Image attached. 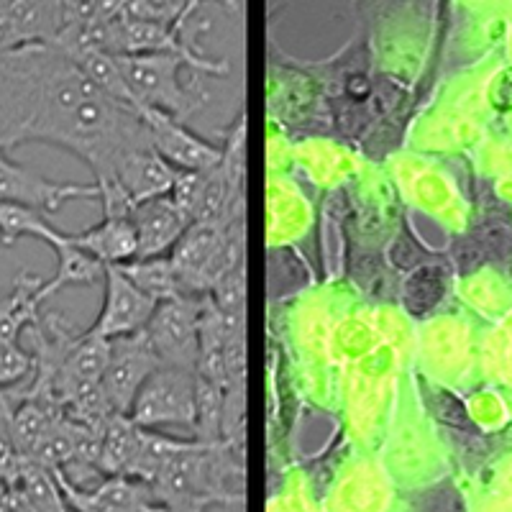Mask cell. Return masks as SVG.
<instances>
[{
    "label": "cell",
    "mask_w": 512,
    "mask_h": 512,
    "mask_svg": "<svg viewBox=\"0 0 512 512\" xmlns=\"http://www.w3.org/2000/svg\"><path fill=\"white\" fill-rule=\"evenodd\" d=\"M26 141L62 146L108 180L116 164L152 146L139 108L100 93L54 44L0 54V149Z\"/></svg>",
    "instance_id": "1"
},
{
    "label": "cell",
    "mask_w": 512,
    "mask_h": 512,
    "mask_svg": "<svg viewBox=\"0 0 512 512\" xmlns=\"http://www.w3.org/2000/svg\"><path fill=\"white\" fill-rule=\"evenodd\" d=\"M244 466L233 443L187 441L164 464L152 487L164 512H205L210 505H233L241 500Z\"/></svg>",
    "instance_id": "2"
},
{
    "label": "cell",
    "mask_w": 512,
    "mask_h": 512,
    "mask_svg": "<svg viewBox=\"0 0 512 512\" xmlns=\"http://www.w3.org/2000/svg\"><path fill=\"white\" fill-rule=\"evenodd\" d=\"M169 259L185 297L210 295L223 277L244 267V221L231 226L192 223L169 251Z\"/></svg>",
    "instance_id": "3"
},
{
    "label": "cell",
    "mask_w": 512,
    "mask_h": 512,
    "mask_svg": "<svg viewBox=\"0 0 512 512\" xmlns=\"http://www.w3.org/2000/svg\"><path fill=\"white\" fill-rule=\"evenodd\" d=\"M128 90L139 108L159 111L185 123L198 113V93L192 72L180 52L116 57Z\"/></svg>",
    "instance_id": "4"
},
{
    "label": "cell",
    "mask_w": 512,
    "mask_h": 512,
    "mask_svg": "<svg viewBox=\"0 0 512 512\" xmlns=\"http://www.w3.org/2000/svg\"><path fill=\"white\" fill-rule=\"evenodd\" d=\"M205 297H175L157 305L144 333L162 367H177L187 372L198 369L200 308Z\"/></svg>",
    "instance_id": "5"
},
{
    "label": "cell",
    "mask_w": 512,
    "mask_h": 512,
    "mask_svg": "<svg viewBox=\"0 0 512 512\" xmlns=\"http://www.w3.org/2000/svg\"><path fill=\"white\" fill-rule=\"evenodd\" d=\"M195 395H198L195 372L159 367L139 390L128 418L144 431H159L164 425H192Z\"/></svg>",
    "instance_id": "6"
},
{
    "label": "cell",
    "mask_w": 512,
    "mask_h": 512,
    "mask_svg": "<svg viewBox=\"0 0 512 512\" xmlns=\"http://www.w3.org/2000/svg\"><path fill=\"white\" fill-rule=\"evenodd\" d=\"M162 367L154 354L152 344L146 333H134V336H121L111 341V356L108 367L100 377L105 397L111 402L113 413L128 415L134 408V400L144 382Z\"/></svg>",
    "instance_id": "7"
},
{
    "label": "cell",
    "mask_w": 512,
    "mask_h": 512,
    "mask_svg": "<svg viewBox=\"0 0 512 512\" xmlns=\"http://www.w3.org/2000/svg\"><path fill=\"white\" fill-rule=\"evenodd\" d=\"M70 200H98L100 203L98 182L72 185V182L47 180L16 164L8 157V152L0 149V203L24 205V208L39 210L44 216H52Z\"/></svg>",
    "instance_id": "8"
},
{
    "label": "cell",
    "mask_w": 512,
    "mask_h": 512,
    "mask_svg": "<svg viewBox=\"0 0 512 512\" xmlns=\"http://www.w3.org/2000/svg\"><path fill=\"white\" fill-rule=\"evenodd\" d=\"M141 118H144V126L149 131L154 152L175 172L203 175V172H210L221 164L223 144H210L203 136L195 134L190 126L159 111L141 108Z\"/></svg>",
    "instance_id": "9"
},
{
    "label": "cell",
    "mask_w": 512,
    "mask_h": 512,
    "mask_svg": "<svg viewBox=\"0 0 512 512\" xmlns=\"http://www.w3.org/2000/svg\"><path fill=\"white\" fill-rule=\"evenodd\" d=\"M103 285V310H100L98 320L88 331L98 333V336L108 338V341L144 331L149 326V320H152L154 310H157V303L149 300L141 290H136L118 267H105Z\"/></svg>",
    "instance_id": "10"
},
{
    "label": "cell",
    "mask_w": 512,
    "mask_h": 512,
    "mask_svg": "<svg viewBox=\"0 0 512 512\" xmlns=\"http://www.w3.org/2000/svg\"><path fill=\"white\" fill-rule=\"evenodd\" d=\"M131 223H134L136 239H139V256L136 259L167 256V251L175 249L182 233L192 226L169 195L136 205Z\"/></svg>",
    "instance_id": "11"
},
{
    "label": "cell",
    "mask_w": 512,
    "mask_h": 512,
    "mask_svg": "<svg viewBox=\"0 0 512 512\" xmlns=\"http://www.w3.org/2000/svg\"><path fill=\"white\" fill-rule=\"evenodd\" d=\"M175 177V169L154 152V146H146V149H136V152L126 154L116 164L108 180H116L126 190L128 198L141 205L146 200L169 195V190L175 185Z\"/></svg>",
    "instance_id": "12"
},
{
    "label": "cell",
    "mask_w": 512,
    "mask_h": 512,
    "mask_svg": "<svg viewBox=\"0 0 512 512\" xmlns=\"http://www.w3.org/2000/svg\"><path fill=\"white\" fill-rule=\"evenodd\" d=\"M72 244L93 254L105 267L134 262L139 256V239H136L131 218H103L98 226L82 233H70Z\"/></svg>",
    "instance_id": "13"
},
{
    "label": "cell",
    "mask_w": 512,
    "mask_h": 512,
    "mask_svg": "<svg viewBox=\"0 0 512 512\" xmlns=\"http://www.w3.org/2000/svg\"><path fill=\"white\" fill-rule=\"evenodd\" d=\"M57 254V274L52 280L44 282L41 290L36 292L39 303H44L47 297L57 295L64 287H75V285H100L105 282V264L98 262L93 254H88L85 249L72 244L70 233H62L57 241L49 244Z\"/></svg>",
    "instance_id": "14"
},
{
    "label": "cell",
    "mask_w": 512,
    "mask_h": 512,
    "mask_svg": "<svg viewBox=\"0 0 512 512\" xmlns=\"http://www.w3.org/2000/svg\"><path fill=\"white\" fill-rule=\"evenodd\" d=\"M139 438L141 428L134 420L128 415L113 413L100 431L95 469L103 477H121V474L131 472L136 454H139Z\"/></svg>",
    "instance_id": "15"
},
{
    "label": "cell",
    "mask_w": 512,
    "mask_h": 512,
    "mask_svg": "<svg viewBox=\"0 0 512 512\" xmlns=\"http://www.w3.org/2000/svg\"><path fill=\"white\" fill-rule=\"evenodd\" d=\"M11 11L24 47L54 44L64 29V6L57 0H11Z\"/></svg>",
    "instance_id": "16"
},
{
    "label": "cell",
    "mask_w": 512,
    "mask_h": 512,
    "mask_svg": "<svg viewBox=\"0 0 512 512\" xmlns=\"http://www.w3.org/2000/svg\"><path fill=\"white\" fill-rule=\"evenodd\" d=\"M62 410L57 405L39 397H21L13 405L11 413V438L16 443L18 454L29 459L39 441L52 431V425L62 418Z\"/></svg>",
    "instance_id": "17"
},
{
    "label": "cell",
    "mask_w": 512,
    "mask_h": 512,
    "mask_svg": "<svg viewBox=\"0 0 512 512\" xmlns=\"http://www.w3.org/2000/svg\"><path fill=\"white\" fill-rule=\"evenodd\" d=\"M157 52H180L175 31L169 29V26H159L152 24V21H139V18L126 16V8H123V16L118 18L116 24L113 57H134V54Z\"/></svg>",
    "instance_id": "18"
},
{
    "label": "cell",
    "mask_w": 512,
    "mask_h": 512,
    "mask_svg": "<svg viewBox=\"0 0 512 512\" xmlns=\"http://www.w3.org/2000/svg\"><path fill=\"white\" fill-rule=\"evenodd\" d=\"M118 269L126 274V280L131 282L136 290L144 292V295L149 297V300H154L157 305L167 303V300H175V297H185L169 254L152 256V259H134V262L118 264Z\"/></svg>",
    "instance_id": "19"
},
{
    "label": "cell",
    "mask_w": 512,
    "mask_h": 512,
    "mask_svg": "<svg viewBox=\"0 0 512 512\" xmlns=\"http://www.w3.org/2000/svg\"><path fill=\"white\" fill-rule=\"evenodd\" d=\"M67 57H70L72 62L80 67L82 75L88 77V80L93 82L100 93L108 95V98H113V100H118V103H126V105H134V108H139L134 100V95H131V90H128L126 80H123L121 67H118L116 57H111V54H105V52H98V49H85V52L67 54Z\"/></svg>",
    "instance_id": "20"
},
{
    "label": "cell",
    "mask_w": 512,
    "mask_h": 512,
    "mask_svg": "<svg viewBox=\"0 0 512 512\" xmlns=\"http://www.w3.org/2000/svg\"><path fill=\"white\" fill-rule=\"evenodd\" d=\"M24 236H34V239L52 244V241L62 236V231L54 228L52 221L44 213H39V210L13 203H0V241H3V246H13Z\"/></svg>",
    "instance_id": "21"
},
{
    "label": "cell",
    "mask_w": 512,
    "mask_h": 512,
    "mask_svg": "<svg viewBox=\"0 0 512 512\" xmlns=\"http://www.w3.org/2000/svg\"><path fill=\"white\" fill-rule=\"evenodd\" d=\"M185 446L187 441H180V438H169L162 436L159 431H144V428H141L139 454H136L134 466H131V472H128L126 477L144 479V482L152 484L154 479L159 477V472L164 469V464Z\"/></svg>",
    "instance_id": "22"
},
{
    "label": "cell",
    "mask_w": 512,
    "mask_h": 512,
    "mask_svg": "<svg viewBox=\"0 0 512 512\" xmlns=\"http://www.w3.org/2000/svg\"><path fill=\"white\" fill-rule=\"evenodd\" d=\"M443 272L433 264H420L402 282V303L413 315H423L441 300Z\"/></svg>",
    "instance_id": "23"
},
{
    "label": "cell",
    "mask_w": 512,
    "mask_h": 512,
    "mask_svg": "<svg viewBox=\"0 0 512 512\" xmlns=\"http://www.w3.org/2000/svg\"><path fill=\"white\" fill-rule=\"evenodd\" d=\"M36 359L21 344H0V390L8 395L26 390L34 379Z\"/></svg>",
    "instance_id": "24"
},
{
    "label": "cell",
    "mask_w": 512,
    "mask_h": 512,
    "mask_svg": "<svg viewBox=\"0 0 512 512\" xmlns=\"http://www.w3.org/2000/svg\"><path fill=\"white\" fill-rule=\"evenodd\" d=\"M210 300L216 303V308L226 315H236L244 318L246 308V269H233L228 277H223L216 285V290L210 292Z\"/></svg>",
    "instance_id": "25"
},
{
    "label": "cell",
    "mask_w": 512,
    "mask_h": 512,
    "mask_svg": "<svg viewBox=\"0 0 512 512\" xmlns=\"http://www.w3.org/2000/svg\"><path fill=\"white\" fill-rule=\"evenodd\" d=\"M126 16L139 18V21H152L159 26H172L177 24V18L185 11V3H167V0H131L123 3Z\"/></svg>",
    "instance_id": "26"
},
{
    "label": "cell",
    "mask_w": 512,
    "mask_h": 512,
    "mask_svg": "<svg viewBox=\"0 0 512 512\" xmlns=\"http://www.w3.org/2000/svg\"><path fill=\"white\" fill-rule=\"evenodd\" d=\"M203 175H192V172H177L175 185L169 190V198L175 200L177 208L182 210V216L187 221H195V210H198L200 195H203Z\"/></svg>",
    "instance_id": "27"
}]
</instances>
